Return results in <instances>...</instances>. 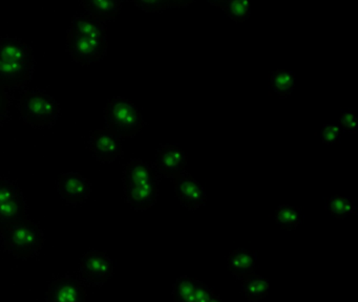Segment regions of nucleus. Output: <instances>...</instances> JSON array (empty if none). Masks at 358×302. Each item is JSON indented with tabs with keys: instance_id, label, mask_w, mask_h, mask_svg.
<instances>
[{
	"instance_id": "nucleus-1",
	"label": "nucleus",
	"mask_w": 358,
	"mask_h": 302,
	"mask_svg": "<svg viewBox=\"0 0 358 302\" xmlns=\"http://www.w3.org/2000/svg\"><path fill=\"white\" fill-rule=\"evenodd\" d=\"M66 50L80 64L99 62L108 50V31L104 22L89 13L74 17L66 36Z\"/></svg>"
},
{
	"instance_id": "nucleus-2",
	"label": "nucleus",
	"mask_w": 358,
	"mask_h": 302,
	"mask_svg": "<svg viewBox=\"0 0 358 302\" xmlns=\"http://www.w3.org/2000/svg\"><path fill=\"white\" fill-rule=\"evenodd\" d=\"M34 67L32 48L16 38L0 39V87H20L30 80Z\"/></svg>"
},
{
	"instance_id": "nucleus-3",
	"label": "nucleus",
	"mask_w": 358,
	"mask_h": 302,
	"mask_svg": "<svg viewBox=\"0 0 358 302\" xmlns=\"http://www.w3.org/2000/svg\"><path fill=\"white\" fill-rule=\"evenodd\" d=\"M0 234L3 236L6 250L16 257H32L45 245L43 233L35 222L27 217L12 222L0 231Z\"/></svg>"
},
{
	"instance_id": "nucleus-4",
	"label": "nucleus",
	"mask_w": 358,
	"mask_h": 302,
	"mask_svg": "<svg viewBox=\"0 0 358 302\" xmlns=\"http://www.w3.org/2000/svg\"><path fill=\"white\" fill-rule=\"evenodd\" d=\"M106 126L120 138H134L142 131L145 122L138 107L122 96L108 100L104 108Z\"/></svg>"
},
{
	"instance_id": "nucleus-5",
	"label": "nucleus",
	"mask_w": 358,
	"mask_h": 302,
	"mask_svg": "<svg viewBox=\"0 0 358 302\" xmlns=\"http://www.w3.org/2000/svg\"><path fill=\"white\" fill-rule=\"evenodd\" d=\"M20 113L27 123L35 127H43L55 122L59 115L60 107L50 94L32 92L20 99Z\"/></svg>"
},
{
	"instance_id": "nucleus-6",
	"label": "nucleus",
	"mask_w": 358,
	"mask_h": 302,
	"mask_svg": "<svg viewBox=\"0 0 358 302\" xmlns=\"http://www.w3.org/2000/svg\"><path fill=\"white\" fill-rule=\"evenodd\" d=\"M24 218L26 203L22 191L13 182L0 178V231Z\"/></svg>"
},
{
	"instance_id": "nucleus-7",
	"label": "nucleus",
	"mask_w": 358,
	"mask_h": 302,
	"mask_svg": "<svg viewBox=\"0 0 358 302\" xmlns=\"http://www.w3.org/2000/svg\"><path fill=\"white\" fill-rule=\"evenodd\" d=\"M92 154L102 163H112L122 157V143L108 128H102L92 132L89 140Z\"/></svg>"
},
{
	"instance_id": "nucleus-8",
	"label": "nucleus",
	"mask_w": 358,
	"mask_h": 302,
	"mask_svg": "<svg viewBox=\"0 0 358 302\" xmlns=\"http://www.w3.org/2000/svg\"><path fill=\"white\" fill-rule=\"evenodd\" d=\"M185 153L177 145L164 144L161 145L156 151L155 155L154 166L161 178H177L186 172Z\"/></svg>"
},
{
	"instance_id": "nucleus-9",
	"label": "nucleus",
	"mask_w": 358,
	"mask_h": 302,
	"mask_svg": "<svg viewBox=\"0 0 358 302\" xmlns=\"http://www.w3.org/2000/svg\"><path fill=\"white\" fill-rule=\"evenodd\" d=\"M80 271L89 282L101 285L112 278L114 262L104 252L91 251L81 258Z\"/></svg>"
},
{
	"instance_id": "nucleus-10",
	"label": "nucleus",
	"mask_w": 358,
	"mask_h": 302,
	"mask_svg": "<svg viewBox=\"0 0 358 302\" xmlns=\"http://www.w3.org/2000/svg\"><path fill=\"white\" fill-rule=\"evenodd\" d=\"M175 195L189 211H196L206 203L207 195L198 180L187 171L175 178Z\"/></svg>"
},
{
	"instance_id": "nucleus-11",
	"label": "nucleus",
	"mask_w": 358,
	"mask_h": 302,
	"mask_svg": "<svg viewBox=\"0 0 358 302\" xmlns=\"http://www.w3.org/2000/svg\"><path fill=\"white\" fill-rule=\"evenodd\" d=\"M57 187L62 199L73 205L85 203L92 192L89 180L78 172H66L62 174L58 180Z\"/></svg>"
},
{
	"instance_id": "nucleus-12",
	"label": "nucleus",
	"mask_w": 358,
	"mask_h": 302,
	"mask_svg": "<svg viewBox=\"0 0 358 302\" xmlns=\"http://www.w3.org/2000/svg\"><path fill=\"white\" fill-rule=\"evenodd\" d=\"M47 302H87V291L76 279L60 277L50 283Z\"/></svg>"
},
{
	"instance_id": "nucleus-13",
	"label": "nucleus",
	"mask_w": 358,
	"mask_h": 302,
	"mask_svg": "<svg viewBox=\"0 0 358 302\" xmlns=\"http://www.w3.org/2000/svg\"><path fill=\"white\" fill-rule=\"evenodd\" d=\"M122 180L124 188H131L150 182H160L161 175L152 164L134 159L125 165Z\"/></svg>"
},
{
	"instance_id": "nucleus-14",
	"label": "nucleus",
	"mask_w": 358,
	"mask_h": 302,
	"mask_svg": "<svg viewBox=\"0 0 358 302\" xmlns=\"http://www.w3.org/2000/svg\"><path fill=\"white\" fill-rule=\"evenodd\" d=\"M160 182H150L140 187L124 188L125 201L136 211H146L156 203Z\"/></svg>"
},
{
	"instance_id": "nucleus-15",
	"label": "nucleus",
	"mask_w": 358,
	"mask_h": 302,
	"mask_svg": "<svg viewBox=\"0 0 358 302\" xmlns=\"http://www.w3.org/2000/svg\"><path fill=\"white\" fill-rule=\"evenodd\" d=\"M257 264V254L244 247L230 252L227 257L228 268L238 280H243L255 273Z\"/></svg>"
},
{
	"instance_id": "nucleus-16",
	"label": "nucleus",
	"mask_w": 358,
	"mask_h": 302,
	"mask_svg": "<svg viewBox=\"0 0 358 302\" xmlns=\"http://www.w3.org/2000/svg\"><path fill=\"white\" fill-rule=\"evenodd\" d=\"M242 291L248 302H259L267 296L270 289L269 280L261 275H249L243 279Z\"/></svg>"
},
{
	"instance_id": "nucleus-17",
	"label": "nucleus",
	"mask_w": 358,
	"mask_h": 302,
	"mask_svg": "<svg viewBox=\"0 0 358 302\" xmlns=\"http://www.w3.org/2000/svg\"><path fill=\"white\" fill-rule=\"evenodd\" d=\"M83 8L89 14L101 20L112 21L118 16L121 10V1H108V0H92L81 2Z\"/></svg>"
},
{
	"instance_id": "nucleus-18",
	"label": "nucleus",
	"mask_w": 358,
	"mask_h": 302,
	"mask_svg": "<svg viewBox=\"0 0 358 302\" xmlns=\"http://www.w3.org/2000/svg\"><path fill=\"white\" fill-rule=\"evenodd\" d=\"M208 2L211 6L221 8L234 22H244L250 17V2L247 0H222V1Z\"/></svg>"
},
{
	"instance_id": "nucleus-19",
	"label": "nucleus",
	"mask_w": 358,
	"mask_h": 302,
	"mask_svg": "<svg viewBox=\"0 0 358 302\" xmlns=\"http://www.w3.org/2000/svg\"><path fill=\"white\" fill-rule=\"evenodd\" d=\"M295 87V73L285 69H275L269 78L270 92L278 94L280 98L290 96Z\"/></svg>"
},
{
	"instance_id": "nucleus-20",
	"label": "nucleus",
	"mask_w": 358,
	"mask_h": 302,
	"mask_svg": "<svg viewBox=\"0 0 358 302\" xmlns=\"http://www.w3.org/2000/svg\"><path fill=\"white\" fill-rule=\"evenodd\" d=\"M199 282V279L192 277H178L173 287V302H194Z\"/></svg>"
},
{
	"instance_id": "nucleus-21",
	"label": "nucleus",
	"mask_w": 358,
	"mask_h": 302,
	"mask_svg": "<svg viewBox=\"0 0 358 302\" xmlns=\"http://www.w3.org/2000/svg\"><path fill=\"white\" fill-rule=\"evenodd\" d=\"M326 209L337 220H343L347 216L357 214L355 201L350 196L336 195V196L330 197L327 201Z\"/></svg>"
},
{
	"instance_id": "nucleus-22",
	"label": "nucleus",
	"mask_w": 358,
	"mask_h": 302,
	"mask_svg": "<svg viewBox=\"0 0 358 302\" xmlns=\"http://www.w3.org/2000/svg\"><path fill=\"white\" fill-rule=\"evenodd\" d=\"M303 213L295 206L282 205L275 212V220L278 226L286 231H293L301 224Z\"/></svg>"
},
{
	"instance_id": "nucleus-23",
	"label": "nucleus",
	"mask_w": 358,
	"mask_h": 302,
	"mask_svg": "<svg viewBox=\"0 0 358 302\" xmlns=\"http://www.w3.org/2000/svg\"><path fill=\"white\" fill-rule=\"evenodd\" d=\"M194 1H178V0H152V1H134V4L146 13H161L169 8H185Z\"/></svg>"
},
{
	"instance_id": "nucleus-24",
	"label": "nucleus",
	"mask_w": 358,
	"mask_h": 302,
	"mask_svg": "<svg viewBox=\"0 0 358 302\" xmlns=\"http://www.w3.org/2000/svg\"><path fill=\"white\" fill-rule=\"evenodd\" d=\"M339 129L356 134L358 130V115L356 108H343L339 117Z\"/></svg>"
},
{
	"instance_id": "nucleus-25",
	"label": "nucleus",
	"mask_w": 358,
	"mask_h": 302,
	"mask_svg": "<svg viewBox=\"0 0 358 302\" xmlns=\"http://www.w3.org/2000/svg\"><path fill=\"white\" fill-rule=\"evenodd\" d=\"M320 138H322V143L326 145L338 143L339 138H341V129H339L338 126L334 125V124H328L322 128V132H320Z\"/></svg>"
},
{
	"instance_id": "nucleus-26",
	"label": "nucleus",
	"mask_w": 358,
	"mask_h": 302,
	"mask_svg": "<svg viewBox=\"0 0 358 302\" xmlns=\"http://www.w3.org/2000/svg\"><path fill=\"white\" fill-rule=\"evenodd\" d=\"M215 294V292L213 287H208V285L200 281L198 289H196L194 302H208Z\"/></svg>"
},
{
	"instance_id": "nucleus-27",
	"label": "nucleus",
	"mask_w": 358,
	"mask_h": 302,
	"mask_svg": "<svg viewBox=\"0 0 358 302\" xmlns=\"http://www.w3.org/2000/svg\"><path fill=\"white\" fill-rule=\"evenodd\" d=\"M8 111V96L5 89L0 87V120H3Z\"/></svg>"
},
{
	"instance_id": "nucleus-28",
	"label": "nucleus",
	"mask_w": 358,
	"mask_h": 302,
	"mask_svg": "<svg viewBox=\"0 0 358 302\" xmlns=\"http://www.w3.org/2000/svg\"><path fill=\"white\" fill-rule=\"evenodd\" d=\"M208 302H223L222 301L221 298H220L219 295H217V294H215V295L211 297V299L209 300Z\"/></svg>"
}]
</instances>
